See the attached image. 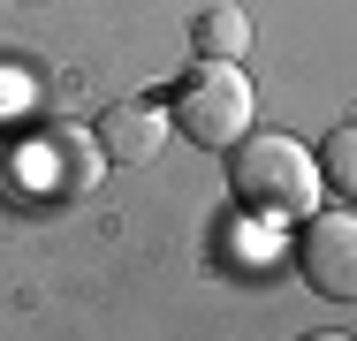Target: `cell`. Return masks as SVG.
I'll list each match as a JSON object with an SVG mask.
<instances>
[{"mask_svg":"<svg viewBox=\"0 0 357 341\" xmlns=\"http://www.w3.org/2000/svg\"><path fill=\"white\" fill-rule=\"evenodd\" d=\"M91 136H99L107 167H144V159H160V152H167V136H175V114H167V99L137 91V99H114V106L91 122Z\"/></svg>","mask_w":357,"mask_h":341,"instance_id":"cell-4","label":"cell"},{"mask_svg":"<svg viewBox=\"0 0 357 341\" xmlns=\"http://www.w3.org/2000/svg\"><path fill=\"white\" fill-rule=\"evenodd\" d=\"M31 167H46L61 190H76V198H84V190H99L107 152H99V136H91V129H69V122H61V129H46L38 144H31Z\"/></svg>","mask_w":357,"mask_h":341,"instance_id":"cell-5","label":"cell"},{"mask_svg":"<svg viewBox=\"0 0 357 341\" xmlns=\"http://www.w3.org/2000/svg\"><path fill=\"white\" fill-rule=\"evenodd\" d=\"M190 54L198 61H243L251 54V15L243 8H198L190 15Z\"/></svg>","mask_w":357,"mask_h":341,"instance_id":"cell-6","label":"cell"},{"mask_svg":"<svg viewBox=\"0 0 357 341\" xmlns=\"http://www.w3.org/2000/svg\"><path fill=\"white\" fill-rule=\"evenodd\" d=\"M228 190H236V212L251 220H312L327 198L319 152H304L282 129H243L228 144Z\"/></svg>","mask_w":357,"mask_h":341,"instance_id":"cell-1","label":"cell"},{"mask_svg":"<svg viewBox=\"0 0 357 341\" xmlns=\"http://www.w3.org/2000/svg\"><path fill=\"white\" fill-rule=\"evenodd\" d=\"M167 114H175V129L190 136V144H206V152H228L236 136L251 129V114H259V91H251L243 61H190L183 76H175V91H167Z\"/></svg>","mask_w":357,"mask_h":341,"instance_id":"cell-2","label":"cell"},{"mask_svg":"<svg viewBox=\"0 0 357 341\" xmlns=\"http://www.w3.org/2000/svg\"><path fill=\"white\" fill-rule=\"evenodd\" d=\"M319 182H327L335 198L357 205V122H342V129L319 144Z\"/></svg>","mask_w":357,"mask_h":341,"instance_id":"cell-7","label":"cell"},{"mask_svg":"<svg viewBox=\"0 0 357 341\" xmlns=\"http://www.w3.org/2000/svg\"><path fill=\"white\" fill-rule=\"evenodd\" d=\"M304 341H350V334H304Z\"/></svg>","mask_w":357,"mask_h":341,"instance_id":"cell-9","label":"cell"},{"mask_svg":"<svg viewBox=\"0 0 357 341\" xmlns=\"http://www.w3.org/2000/svg\"><path fill=\"white\" fill-rule=\"evenodd\" d=\"M289 258H296V273H304L312 296L357 303V205H342V212H312Z\"/></svg>","mask_w":357,"mask_h":341,"instance_id":"cell-3","label":"cell"},{"mask_svg":"<svg viewBox=\"0 0 357 341\" xmlns=\"http://www.w3.org/2000/svg\"><path fill=\"white\" fill-rule=\"evenodd\" d=\"M23 106H31V76L23 68H0V122H15Z\"/></svg>","mask_w":357,"mask_h":341,"instance_id":"cell-8","label":"cell"}]
</instances>
